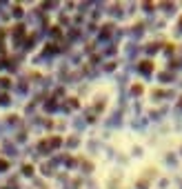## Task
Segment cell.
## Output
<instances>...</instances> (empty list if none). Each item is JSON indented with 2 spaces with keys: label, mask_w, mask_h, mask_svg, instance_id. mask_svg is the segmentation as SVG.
Returning <instances> with one entry per match:
<instances>
[{
  "label": "cell",
  "mask_w": 182,
  "mask_h": 189,
  "mask_svg": "<svg viewBox=\"0 0 182 189\" xmlns=\"http://www.w3.org/2000/svg\"><path fill=\"white\" fill-rule=\"evenodd\" d=\"M140 69H142V71H151L153 67H151V65H149V62H142V65H140Z\"/></svg>",
  "instance_id": "obj_1"
},
{
  "label": "cell",
  "mask_w": 182,
  "mask_h": 189,
  "mask_svg": "<svg viewBox=\"0 0 182 189\" xmlns=\"http://www.w3.org/2000/svg\"><path fill=\"white\" fill-rule=\"evenodd\" d=\"M7 165H5V160H0V169H5Z\"/></svg>",
  "instance_id": "obj_2"
}]
</instances>
